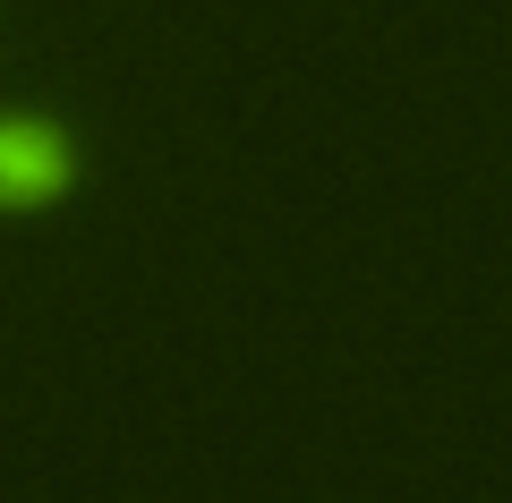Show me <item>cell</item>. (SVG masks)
Returning a JSON list of instances; mask_svg holds the SVG:
<instances>
[{"label": "cell", "instance_id": "obj_1", "mask_svg": "<svg viewBox=\"0 0 512 503\" xmlns=\"http://www.w3.org/2000/svg\"><path fill=\"white\" fill-rule=\"evenodd\" d=\"M69 188V137L52 120H0V205H43Z\"/></svg>", "mask_w": 512, "mask_h": 503}]
</instances>
